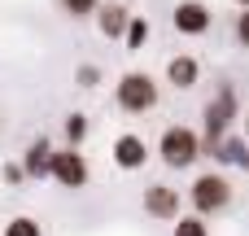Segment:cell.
<instances>
[{"label": "cell", "instance_id": "obj_1", "mask_svg": "<svg viewBox=\"0 0 249 236\" xmlns=\"http://www.w3.org/2000/svg\"><path fill=\"white\" fill-rule=\"evenodd\" d=\"M232 197H236V184L223 175V171H201L193 184H188V201H193V215L201 219H219L232 210Z\"/></svg>", "mask_w": 249, "mask_h": 236}, {"label": "cell", "instance_id": "obj_2", "mask_svg": "<svg viewBox=\"0 0 249 236\" xmlns=\"http://www.w3.org/2000/svg\"><path fill=\"white\" fill-rule=\"evenodd\" d=\"M236 114H241V101H236V88L232 83H223L219 92H214V101H206V109H201V153H214L219 149V140L232 131V123H236Z\"/></svg>", "mask_w": 249, "mask_h": 236}, {"label": "cell", "instance_id": "obj_3", "mask_svg": "<svg viewBox=\"0 0 249 236\" xmlns=\"http://www.w3.org/2000/svg\"><path fill=\"white\" fill-rule=\"evenodd\" d=\"M158 101H162V88H158V79L149 74V70H127V74H118V83H114V105L123 109V114H149V109H158Z\"/></svg>", "mask_w": 249, "mask_h": 236}, {"label": "cell", "instance_id": "obj_4", "mask_svg": "<svg viewBox=\"0 0 249 236\" xmlns=\"http://www.w3.org/2000/svg\"><path fill=\"white\" fill-rule=\"evenodd\" d=\"M158 158H162V166H171V171H188V166H197V158H201V136H197L193 127H184V123H171V127L158 136Z\"/></svg>", "mask_w": 249, "mask_h": 236}, {"label": "cell", "instance_id": "obj_5", "mask_svg": "<svg viewBox=\"0 0 249 236\" xmlns=\"http://www.w3.org/2000/svg\"><path fill=\"white\" fill-rule=\"evenodd\" d=\"M48 180L57 184V188H70V193H79V188H88V180H92V166H88V158L79 153V149H53V158H48Z\"/></svg>", "mask_w": 249, "mask_h": 236}, {"label": "cell", "instance_id": "obj_6", "mask_svg": "<svg viewBox=\"0 0 249 236\" xmlns=\"http://www.w3.org/2000/svg\"><path fill=\"white\" fill-rule=\"evenodd\" d=\"M171 26H175L179 35L197 39V35H206V31L214 26V13H210L206 0H179V4L171 9Z\"/></svg>", "mask_w": 249, "mask_h": 236}, {"label": "cell", "instance_id": "obj_7", "mask_svg": "<svg viewBox=\"0 0 249 236\" xmlns=\"http://www.w3.org/2000/svg\"><path fill=\"white\" fill-rule=\"evenodd\" d=\"M109 158H114V166L118 171H144V162L153 158V149H149V140L144 136H136V131H123V136H114V145H109Z\"/></svg>", "mask_w": 249, "mask_h": 236}, {"label": "cell", "instance_id": "obj_8", "mask_svg": "<svg viewBox=\"0 0 249 236\" xmlns=\"http://www.w3.org/2000/svg\"><path fill=\"white\" fill-rule=\"evenodd\" d=\"M140 206H144V215L158 219V223H171L175 215H184V210H179V188H171V184H149L144 197H140Z\"/></svg>", "mask_w": 249, "mask_h": 236}, {"label": "cell", "instance_id": "obj_9", "mask_svg": "<svg viewBox=\"0 0 249 236\" xmlns=\"http://www.w3.org/2000/svg\"><path fill=\"white\" fill-rule=\"evenodd\" d=\"M166 83H171L175 92H193V88L201 83V61H197L193 53H175V57L166 61Z\"/></svg>", "mask_w": 249, "mask_h": 236}, {"label": "cell", "instance_id": "obj_10", "mask_svg": "<svg viewBox=\"0 0 249 236\" xmlns=\"http://www.w3.org/2000/svg\"><path fill=\"white\" fill-rule=\"evenodd\" d=\"M48 158H53V140L48 136H35L31 145H26V153H22V175L26 180H48Z\"/></svg>", "mask_w": 249, "mask_h": 236}, {"label": "cell", "instance_id": "obj_11", "mask_svg": "<svg viewBox=\"0 0 249 236\" xmlns=\"http://www.w3.org/2000/svg\"><path fill=\"white\" fill-rule=\"evenodd\" d=\"M96 31L105 35V39H123V26H127V18H131V9L127 4H118V0H109V4H96Z\"/></svg>", "mask_w": 249, "mask_h": 236}, {"label": "cell", "instance_id": "obj_12", "mask_svg": "<svg viewBox=\"0 0 249 236\" xmlns=\"http://www.w3.org/2000/svg\"><path fill=\"white\" fill-rule=\"evenodd\" d=\"M149 31H153L149 18H144V13H131L127 26H123V48H127V53H140V48L149 44Z\"/></svg>", "mask_w": 249, "mask_h": 236}, {"label": "cell", "instance_id": "obj_13", "mask_svg": "<svg viewBox=\"0 0 249 236\" xmlns=\"http://www.w3.org/2000/svg\"><path fill=\"white\" fill-rule=\"evenodd\" d=\"M210 158H214V162H223V166H245V162H249V158H245V140H241V136H232V131L219 140V149H214Z\"/></svg>", "mask_w": 249, "mask_h": 236}, {"label": "cell", "instance_id": "obj_14", "mask_svg": "<svg viewBox=\"0 0 249 236\" xmlns=\"http://www.w3.org/2000/svg\"><path fill=\"white\" fill-rule=\"evenodd\" d=\"M61 136H66L70 149H79V145L88 140V114H66V118H61Z\"/></svg>", "mask_w": 249, "mask_h": 236}, {"label": "cell", "instance_id": "obj_15", "mask_svg": "<svg viewBox=\"0 0 249 236\" xmlns=\"http://www.w3.org/2000/svg\"><path fill=\"white\" fill-rule=\"evenodd\" d=\"M171 236H210V223L201 215H175L171 219Z\"/></svg>", "mask_w": 249, "mask_h": 236}, {"label": "cell", "instance_id": "obj_16", "mask_svg": "<svg viewBox=\"0 0 249 236\" xmlns=\"http://www.w3.org/2000/svg\"><path fill=\"white\" fill-rule=\"evenodd\" d=\"M57 4H61V13H66V18L83 22V18H92V13H96V4H101V0H57Z\"/></svg>", "mask_w": 249, "mask_h": 236}, {"label": "cell", "instance_id": "obj_17", "mask_svg": "<svg viewBox=\"0 0 249 236\" xmlns=\"http://www.w3.org/2000/svg\"><path fill=\"white\" fill-rule=\"evenodd\" d=\"M4 236H44V232H39V223L31 215H18V219L4 223Z\"/></svg>", "mask_w": 249, "mask_h": 236}, {"label": "cell", "instance_id": "obj_18", "mask_svg": "<svg viewBox=\"0 0 249 236\" xmlns=\"http://www.w3.org/2000/svg\"><path fill=\"white\" fill-rule=\"evenodd\" d=\"M74 83H79V88H96V83H101V70H96V66H79V70H74Z\"/></svg>", "mask_w": 249, "mask_h": 236}, {"label": "cell", "instance_id": "obj_19", "mask_svg": "<svg viewBox=\"0 0 249 236\" xmlns=\"http://www.w3.org/2000/svg\"><path fill=\"white\" fill-rule=\"evenodd\" d=\"M0 180H4V184H22L26 175H22V166H18V162H4V166H0Z\"/></svg>", "mask_w": 249, "mask_h": 236}, {"label": "cell", "instance_id": "obj_20", "mask_svg": "<svg viewBox=\"0 0 249 236\" xmlns=\"http://www.w3.org/2000/svg\"><path fill=\"white\" fill-rule=\"evenodd\" d=\"M236 39H241V44L249 39V13H245V9L236 13Z\"/></svg>", "mask_w": 249, "mask_h": 236}, {"label": "cell", "instance_id": "obj_21", "mask_svg": "<svg viewBox=\"0 0 249 236\" xmlns=\"http://www.w3.org/2000/svg\"><path fill=\"white\" fill-rule=\"evenodd\" d=\"M245 4H249V0H236V9H245Z\"/></svg>", "mask_w": 249, "mask_h": 236}]
</instances>
